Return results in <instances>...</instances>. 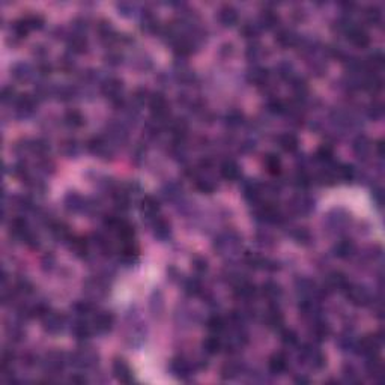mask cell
Wrapping results in <instances>:
<instances>
[{"label":"cell","instance_id":"f35d334b","mask_svg":"<svg viewBox=\"0 0 385 385\" xmlns=\"http://www.w3.org/2000/svg\"><path fill=\"white\" fill-rule=\"evenodd\" d=\"M226 119H227V124L230 127H238V125L243 124V115L240 112H230Z\"/></svg>","mask_w":385,"mask_h":385},{"label":"cell","instance_id":"44dd1931","mask_svg":"<svg viewBox=\"0 0 385 385\" xmlns=\"http://www.w3.org/2000/svg\"><path fill=\"white\" fill-rule=\"evenodd\" d=\"M12 75L15 77L17 80H20V82H26V80H29L30 77L33 75V69H32V66H30L29 63L21 62V63L14 65V68H12Z\"/></svg>","mask_w":385,"mask_h":385},{"label":"cell","instance_id":"cb8c5ba5","mask_svg":"<svg viewBox=\"0 0 385 385\" xmlns=\"http://www.w3.org/2000/svg\"><path fill=\"white\" fill-rule=\"evenodd\" d=\"M259 26H260V29L263 27V29H274V27H277V23H278V15L274 12V11H269V9H266V11H263L262 14H260V17H259Z\"/></svg>","mask_w":385,"mask_h":385},{"label":"cell","instance_id":"4316f807","mask_svg":"<svg viewBox=\"0 0 385 385\" xmlns=\"http://www.w3.org/2000/svg\"><path fill=\"white\" fill-rule=\"evenodd\" d=\"M63 121H65V124H66L68 127H71V128H79V127H82V125L85 124L83 115H82L80 112H77V110H69V112H66L65 116H63Z\"/></svg>","mask_w":385,"mask_h":385},{"label":"cell","instance_id":"8d00e7d4","mask_svg":"<svg viewBox=\"0 0 385 385\" xmlns=\"http://www.w3.org/2000/svg\"><path fill=\"white\" fill-rule=\"evenodd\" d=\"M17 98H18V95H17V92H15V89L12 86H5L2 89V100H3V103L14 104Z\"/></svg>","mask_w":385,"mask_h":385},{"label":"cell","instance_id":"1f68e13d","mask_svg":"<svg viewBox=\"0 0 385 385\" xmlns=\"http://www.w3.org/2000/svg\"><path fill=\"white\" fill-rule=\"evenodd\" d=\"M241 373V366L238 363H229L223 367V376L227 379H234Z\"/></svg>","mask_w":385,"mask_h":385},{"label":"cell","instance_id":"ac0fdd59","mask_svg":"<svg viewBox=\"0 0 385 385\" xmlns=\"http://www.w3.org/2000/svg\"><path fill=\"white\" fill-rule=\"evenodd\" d=\"M277 143H278V146H280L283 150H286V152H293V150L298 149V138H296V135L292 134V132L280 134V135L277 137Z\"/></svg>","mask_w":385,"mask_h":385},{"label":"cell","instance_id":"f546056e","mask_svg":"<svg viewBox=\"0 0 385 385\" xmlns=\"http://www.w3.org/2000/svg\"><path fill=\"white\" fill-rule=\"evenodd\" d=\"M260 32V26L259 23L256 21H246L243 26H241V33L246 36V38H255L257 36Z\"/></svg>","mask_w":385,"mask_h":385},{"label":"cell","instance_id":"3957f363","mask_svg":"<svg viewBox=\"0 0 385 385\" xmlns=\"http://www.w3.org/2000/svg\"><path fill=\"white\" fill-rule=\"evenodd\" d=\"M301 357L315 369H322L325 366V355L315 345H304L301 349Z\"/></svg>","mask_w":385,"mask_h":385},{"label":"cell","instance_id":"d6a6232c","mask_svg":"<svg viewBox=\"0 0 385 385\" xmlns=\"http://www.w3.org/2000/svg\"><path fill=\"white\" fill-rule=\"evenodd\" d=\"M280 339H281L283 345H284V346H289V348H292V346H295V345L298 343V336H296V333L292 331V330H283Z\"/></svg>","mask_w":385,"mask_h":385},{"label":"cell","instance_id":"f1b7e54d","mask_svg":"<svg viewBox=\"0 0 385 385\" xmlns=\"http://www.w3.org/2000/svg\"><path fill=\"white\" fill-rule=\"evenodd\" d=\"M141 29H143L144 32H149V33L157 32V30L160 29L158 20L153 17L152 14H144V15L141 17Z\"/></svg>","mask_w":385,"mask_h":385},{"label":"cell","instance_id":"30bf717a","mask_svg":"<svg viewBox=\"0 0 385 385\" xmlns=\"http://www.w3.org/2000/svg\"><path fill=\"white\" fill-rule=\"evenodd\" d=\"M218 21L223 26H234L238 21V11L230 5L221 6L218 9Z\"/></svg>","mask_w":385,"mask_h":385},{"label":"cell","instance_id":"d6986e66","mask_svg":"<svg viewBox=\"0 0 385 385\" xmlns=\"http://www.w3.org/2000/svg\"><path fill=\"white\" fill-rule=\"evenodd\" d=\"M260 292H262V295H263L268 301H277V299L281 296V293H283L280 284H277L275 281H265V283L262 284Z\"/></svg>","mask_w":385,"mask_h":385},{"label":"cell","instance_id":"5b68a950","mask_svg":"<svg viewBox=\"0 0 385 385\" xmlns=\"http://www.w3.org/2000/svg\"><path fill=\"white\" fill-rule=\"evenodd\" d=\"M345 292H346V296L349 298V301L355 305H366V304L370 302V295L364 289H361L360 286L348 284Z\"/></svg>","mask_w":385,"mask_h":385},{"label":"cell","instance_id":"74e56055","mask_svg":"<svg viewBox=\"0 0 385 385\" xmlns=\"http://www.w3.org/2000/svg\"><path fill=\"white\" fill-rule=\"evenodd\" d=\"M293 238H295V241L305 244L307 241H310V234L307 232L305 229H302V227H296L295 232H293Z\"/></svg>","mask_w":385,"mask_h":385},{"label":"cell","instance_id":"d590c367","mask_svg":"<svg viewBox=\"0 0 385 385\" xmlns=\"http://www.w3.org/2000/svg\"><path fill=\"white\" fill-rule=\"evenodd\" d=\"M263 53H265V50H263V47L260 44H252L247 48V56L252 60H259L263 56Z\"/></svg>","mask_w":385,"mask_h":385},{"label":"cell","instance_id":"7a4b0ae2","mask_svg":"<svg viewBox=\"0 0 385 385\" xmlns=\"http://www.w3.org/2000/svg\"><path fill=\"white\" fill-rule=\"evenodd\" d=\"M41 319H42V327H44V330H45L47 333H50V334H59V333H62L63 328H65V325H66V319H65L60 313L51 312V310H48Z\"/></svg>","mask_w":385,"mask_h":385},{"label":"cell","instance_id":"52a82bcc","mask_svg":"<svg viewBox=\"0 0 385 385\" xmlns=\"http://www.w3.org/2000/svg\"><path fill=\"white\" fill-rule=\"evenodd\" d=\"M140 211H141V214H143V218L155 220V218L158 217L160 205H158V202L153 199L152 196H146V197H143V200H141Z\"/></svg>","mask_w":385,"mask_h":385},{"label":"cell","instance_id":"5bb4252c","mask_svg":"<svg viewBox=\"0 0 385 385\" xmlns=\"http://www.w3.org/2000/svg\"><path fill=\"white\" fill-rule=\"evenodd\" d=\"M113 373L121 382H131L132 381V372L124 360H116L113 363Z\"/></svg>","mask_w":385,"mask_h":385},{"label":"cell","instance_id":"ab89813d","mask_svg":"<svg viewBox=\"0 0 385 385\" xmlns=\"http://www.w3.org/2000/svg\"><path fill=\"white\" fill-rule=\"evenodd\" d=\"M193 268L199 272V274H203V272H206L208 271V262H206V259H203V257H194V260H193Z\"/></svg>","mask_w":385,"mask_h":385},{"label":"cell","instance_id":"8992f818","mask_svg":"<svg viewBox=\"0 0 385 385\" xmlns=\"http://www.w3.org/2000/svg\"><path fill=\"white\" fill-rule=\"evenodd\" d=\"M346 36H348V39L354 44V45H357V47H361V48H364V47H367L369 45V42H370V36H369V33L364 30V29H361V27H357V26H351V29L346 32Z\"/></svg>","mask_w":385,"mask_h":385},{"label":"cell","instance_id":"d4e9b609","mask_svg":"<svg viewBox=\"0 0 385 385\" xmlns=\"http://www.w3.org/2000/svg\"><path fill=\"white\" fill-rule=\"evenodd\" d=\"M287 367V358L283 354H275L271 357L269 360V370L277 375V373H283Z\"/></svg>","mask_w":385,"mask_h":385},{"label":"cell","instance_id":"8fae6325","mask_svg":"<svg viewBox=\"0 0 385 385\" xmlns=\"http://www.w3.org/2000/svg\"><path fill=\"white\" fill-rule=\"evenodd\" d=\"M152 227H153V237L164 241L170 237V224L161 218V217H157L155 220H152Z\"/></svg>","mask_w":385,"mask_h":385},{"label":"cell","instance_id":"b9f144b4","mask_svg":"<svg viewBox=\"0 0 385 385\" xmlns=\"http://www.w3.org/2000/svg\"><path fill=\"white\" fill-rule=\"evenodd\" d=\"M118 8L124 15H129V14L135 12V5H132V3H121V5H118Z\"/></svg>","mask_w":385,"mask_h":385},{"label":"cell","instance_id":"4fadbf2b","mask_svg":"<svg viewBox=\"0 0 385 385\" xmlns=\"http://www.w3.org/2000/svg\"><path fill=\"white\" fill-rule=\"evenodd\" d=\"M221 176L227 181H237L241 176V170L240 166L234 161V160H227L221 164Z\"/></svg>","mask_w":385,"mask_h":385},{"label":"cell","instance_id":"ba28073f","mask_svg":"<svg viewBox=\"0 0 385 385\" xmlns=\"http://www.w3.org/2000/svg\"><path fill=\"white\" fill-rule=\"evenodd\" d=\"M113 325V316L107 312H101V313H97L92 319V328L94 331L103 334V333H107Z\"/></svg>","mask_w":385,"mask_h":385},{"label":"cell","instance_id":"60d3db41","mask_svg":"<svg viewBox=\"0 0 385 385\" xmlns=\"http://www.w3.org/2000/svg\"><path fill=\"white\" fill-rule=\"evenodd\" d=\"M63 152L66 155H75V153L79 152V146H77L75 140H66L63 143Z\"/></svg>","mask_w":385,"mask_h":385},{"label":"cell","instance_id":"ffe728a7","mask_svg":"<svg viewBox=\"0 0 385 385\" xmlns=\"http://www.w3.org/2000/svg\"><path fill=\"white\" fill-rule=\"evenodd\" d=\"M68 47L72 53H83L88 47L86 38L83 36V33L75 32L74 35L68 36Z\"/></svg>","mask_w":385,"mask_h":385},{"label":"cell","instance_id":"9a60e30c","mask_svg":"<svg viewBox=\"0 0 385 385\" xmlns=\"http://www.w3.org/2000/svg\"><path fill=\"white\" fill-rule=\"evenodd\" d=\"M249 80L257 86H265L269 80V72L262 66H253L249 72Z\"/></svg>","mask_w":385,"mask_h":385},{"label":"cell","instance_id":"836d02e7","mask_svg":"<svg viewBox=\"0 0 385 385\" xmlns=\"http://www.w3.org/2000/svg\"><path fill=\"white\" fill-rule=\"evenodd\" d=\"M202 283L197 280V278H191V280H188L187 283H185V292L188 293V295H193V296H196V295H200L202 293Z\"/></svg>","mask_w":385,"mask_h":385},{"label":"cell","instance_id":"2e32d148","mask_svg":"<svg viewBox=\"0 0 385 385\" xmlns=\"http://www.w3.org/2000/svg\"><path fill=\"white\" fill-rule=\"evenodd\" d=\"M290 208L296 214H309L313 209V200L307 196H298L292 200Z\"/></svg>","mask_w":385,"mask_h":385},{"label":"cell","instance_id":"83f0119b","mask_svg":"<svg viewBox=\"0 0 385 385\" xmlns=\"http://www.w3.org/2000/svg\"><path fill=\"white\" fill-rule=\"evenodd\" d=\"M265 167H266L268 173L278 175L280 170H281V161L275 153H268V155L265 157Z\"/></svg>","mask_w":385,"mask_h":385},{"label":"cell","instance_id":"7c38bea8","mask_svg":"<svg viewBox=\"0 0 385 385\" xmlns=\"http://www.w3.org/2000/svg\"><path fill=\"white\" fill-rule=\"evenodd\" d=\"M263 321L269 328H280L283 325V315L277 305H269V309L263 315Z\"/></svg>","mask_w":385,"mask_h":385},{"label":"cell","instance_id":"e0dca14e","mask_svg":"<svg viewBox=\"0 0 385 385\" xmlns=\"http://www.w3.org/2000/svg\"><path fill=\"white\" fill-rule=\"evenodd\" d=\"M310 334L313 336L315 340L321 342V340H325L330 334V327L328 324H325L321 318L319 319H315L312 321V328H310Z\"/></svg>","mask_w":385,"mask_h":385},{"label":"cell","instance_id":"4dcf8cb0","mask_svg":"<svg viewBox=\"0 0 385 385\" xmlns=\"http://www.w3.org/2000/svg\"><path fill=\"white\" fill-rule=\"evenodd\" d=\"M336 255L339 257H348L349 255H352L354 252V244L349 243V241H340L337 246H336Z\"/></svg>","mask_w":385,"mask_h":385},{"label":"cell","instance_id":"9c48e42d","mask_svg":"<svg viewBox=\"0 0 385 385\" xmlns=\"http://www.w3.org/2000/svg\"><path fill=\"white\" fill-rule=\"evenodd\" d=\"M275 41H277L278 45L287 48V47H295V45H298L301 39H299V36H298L293 30H290V29H281V30L275 35Z\"/></svg>","mask_w":385,"mask_h":385},{"label":"cell","instance_id":"7402d4cb","mask_svg":"<svg viewBox=\"0 0 385 385\" xmlns=\"http://www.w3.org/2000/svg\"><path fill=\"white\" fill-rule=\"evenodd\" d=\"M206 327H208V330L211 331V334H217V336H220V334L226 330L227 322H226V319H224L223 316H220V315H214V316H211V318L208 319Z\"/></svg>","mask_w":385,"mask_h":385},{"label":"cell","instance_id":"277c9868","mask_svg":"<svg viewBox=\"0 0 385 385\" xmlns=\"http://www.w3.org/2000/svg\"><path fill=\"white\" fill-rule=\"evenodd\" d=\"M101 91L103 94L116 106H121L122 104V91H124V86H122V82L118 80V79H107L103 85H101Z\"/></svg>","mask_w":385,"mask_h":385},{"label":"cell","instance_id":"e575fe53","mask_svg":"<svg viewBox=\"0 0 385 385\" xmlns=\"http://www.w3.org/2000/svg\"><path fill=\"white\" fill-rule=\"evenodd\" d=\"M316 157L318 160L324 161V163H330L331 161V157H333V147L328 146V144H324L318 149L316 152Z\"/></svg>","mask_w":385,"mask_h":385},{"label":"cell","instance_id":"6da1fadb","mask_svg":"<svg viewBox=\"0 0 385 385\" xmlns=\"http://www.w3.org/2000/svg\"><path fill=\"white\" fill-rule=\"evenodd\" d=\"M240 247H241V238L235 232L221 234L214 243V249L220 255H234Z\"/></svg>","mask_w":385,"mask_h":385},{"label":"cell","instance_id":"484cf974","mask_svg":"<svg viewBox=\"0 0 385 385\" xmlns=\"http://www.w3.org/2000/svg\"><path fill=\"white\" fill-rule=\"evenodd\" d=\"M203 349L206 354H218L223 349V340L217 334H212L203 342Z\"/></svg>","mask_w":385,"mask_h":385},{"label":"cell","instance_id":"603a6c76","mask_svg":"<svg viewBox=\"0 0 385 385\" xmlns=\"http://www.w3.org/2000/svg\"><path fill=\"white\" fill-rule=\"evenodd\" d=\"M370 150H372V144L367 137L361 135L354 141V152L358 155V158H366L370 153Z\"/></svg>","mask_w":385,"mask_h":385}]
</instances>
